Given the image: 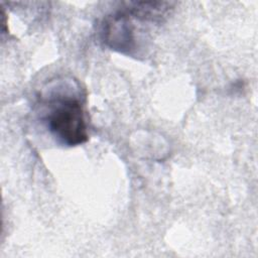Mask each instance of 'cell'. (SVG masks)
Listing matches in <instances>:
<instances>
[{"mask_svg":"<svg viewBox=\"0 0 258 258\" xmlns=\"http://www.w3.org/2000/svg\"><path fill=\"white\" fill-rule=\"evenodd\" d=\"M43 119L51 134L66 145L76 146L88 140L84 105L77 97L56 96Z\"/></svg>","mask_w":258,"mask_h":258,"instance_id":"obj_1","label":"cell"},{"mask_svg":"<svg viewBox=\"0 0 258 258\" xmlns=\"http://www.w3.org/2000/svg\"><path fill=\"white\" fill-rule=\"evenodd\" d=\"M171 9L169 2H130L125 10L140 21L160 22Z\"/></svg>","mask_w":258,"mask_h":258,"instance_id":"obj_3","label":"cell"},{"mask_svg":"<svg viewBox=\"0 0 258 258\" xmlns=\"http://www.w3.org/2000/svg\"><path fill=\"white\" fill-rule=\"evenodd\" d=\"M102 39L111 49L130 53L135 49V26L131 15L124 9L106 16L102 23Z\"/></svg>","mask_w":258,"mask_h":258,"instance_id":"obj_2","label":"cell"}]
</instances>
